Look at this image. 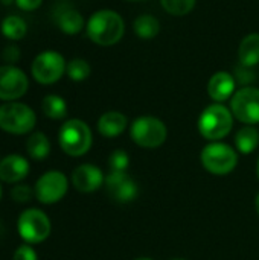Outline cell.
Segmentation results:
<instances>
[{
    "instance_id": "6da1fadb",
    "label": "cell",
    "mask_w": 259,
    "mask_h": 260,
    "mask_svg": "<svg viewBox=\"0 0 259 260\" xmlns=\"http://www.w3.org/2000/svg\"><path fill=\"white\" fill-rule=\"evenodd\" d=\"M122 17L111 9L95 12L87 21V37L99 46H113L124 37Z\"/></svg>"
},
{
    "instance_id": "7a4b0ae2",
    "label": "cell",
    "mask_w": 259,
    "mask_h": 260,
    "mask_svg": "<svg viewBox=\"0 0 259 260\" xmlns=\"http://www.w3.org/2000/svg\"><path fill=\"white\" fill-rule=\"evenodd\" d=\"M197 126L205 139L211 142H218L220 139H224L232 131L234 114L224 105L212 104L203 110V113L198 117Z\"/></svg>"
},
{
    "instance_id": "3957f363",
    "label": "cell",
    "mask_w": 259,
    "mask_h": 260,
    "mask_svg": "<svg viewBox=\"0 0 259 260\" xmlns=\"http://www.w3.org/2000/svg\"><path fill=\"white\" fill-rule=\"evenodd\" d=\"M58 142L61 149L72 155V157H81L89 152L92 148V131L89 125L79 119H70L64 122V125L60 129Z\"/></svg>"
},
{
    "instance_id": "277c9868",
    "label": "cell",
    "mask_w": 259,
    "mask_h": 260,
    "mask_svg": "<svg viewBox=\"0 0 259 260\" xmlns=\"http://www.w3.org/2000/svg\"><path fill=\"white\" fill-rule=\"evenodd\" d=\"M130 136L137 146L156 149L165 143L168 129L160 119L153 116H142L131 123Z\"/></svg>"
},
{
    "instance_id": "5b68a950",
    "label": "cell",
    "mask_w": 259,
    "mask_h": 260,
    "mask_svg": "<svg viewBox=\"0 0 259 260\" xmlns=\"http://www.w3.org/2000/svg\"><path fill=\"white\" fill-rule=\"evenodd\" d=\"M200 158L203 168L214 175H227L238 165L237 151L221 142H212L205 146Z\"/></svg>"
},
{
    "instance_id": "8992f818",
    "label": "cell",
    "mask_w": 259,
    "mask_h": 260,
    "mask_svg": "<svg viewBox=\"0 0 259 260\" xmlns=\"http://www.w3.org/2000/svg\"><path fill=\"white\" fill-rule=\"evenodd\" d=\"M37 117L32 108L21 102L0 105V129L9 134H26L35 126Z\"/></svg>"
},
{
    "instance_id": "52a82bcc",
    "label": "cell",
    "mask_w": 259,
    "mask_h": 260,
    "mask_svg": "<svg viewBox=\"0 0 259 260\" xmlns=\"http://www.w3.org/2000/svg\"><path fill=\"white\" fill-rule=\"evenodd\" d=\"M66 59L61 53L55 50H44L35 56L31 64V72L38 84L50 85L61 79L66 73Z\"/></svg>"
},
{
    "instance_id": "ba28073f",
    "label": "cell",
    "mask_w": 259,
    "mask_h": 260,
    "mask_svg": "<svg viewBox=\"0 0 259 260\" xmlns=\"http://www.w3.org/2000/svg\"><path fill=\"white\" fill-rule=\"evenodd\" d=\"M18 233L29 244H40L50 235V221L38 209H27L18 218Z\"/></svg>"
},
{
    "instance_id": "9c48e42d",
    "label": "cell",
    "mask_w": 259,
    "mask_h": 260,
    "mask_svg": "<svg viewBox=\"0 0 259 260\" xmlns=\"http://www.w3.org/2000/svg\"><path fill=\"white\" fill-rule=\"evenodd\" d=\"M232 114L246 125L259 123V88L243 87L231 101Z\"/></svg>"
},
{
    "instance_id": "30bf717a",
    "label": "cell",
    "mask_w": 259,
    "mask_h": 260,
    "mask_svg": "<svg viewBox=\"0 0 259 260\" xmlns=\"http://www.w3.org/2000/svg\"><path fill=\"white\" fill-rule=\"evenodd\" d=\"M29 87V79L26 73L15 66L0 67V99L6 102H14L26 94Z\"/></svg>"
},
{
    "instance_id": "8fae6325",
    "label": "cell",
    "mask_w": 259,
    "mask_h": 260,
    "mask_svg": "<svg viewBox=\"0 0 259 260\" xmlns=\"http://www.w3.org/2000/svg\"><path fill=\"white\" fill-rule=\"evenodd\" d=\"M69 187L67 178L60 171L46 172L35 184V197L43 204H53L63 200Z\"/></svg>"
},
{
    "instance_id": "7c38bea8",
    "label": "cell",
    "mask_w": 259,
    "mask_h": 260,
    "mask_svg": "<svg viewBox=\"0 0 259 260\" xmlns=\"http://www.w3.org/2000/svg\"><path fill=\"white\" fill-rule=\"evenodd\" d=\"M105 190L108 197L121 204L131 203L137 197V183L127 174V171L122 172H110L105 177Z\"/></svg>"
},
{
    "instance_id": "4fadbf2b",
    "label": "cell",
    "mask_w": 259,
    "mask_h": 260,
    "mask_svg": "<svg viewBox=\"0 0 259 260\" xmlns=\"http://www.w3.org/2000/svg\"><path fill=\"white\" fill-rule=\"evenodd\" d=\"M105 181L104 174L99 168L93 165H81L72 174V183L76 190L90 193L98 190Z\"/></svg>"
},
{
    "instance_id": "5bb4252c",
    "label": "cell",
    "mask_w": 259,
    "mask_h": 260,
    "mask_svg": "<svg viewBox=\"0 0 259 260\" xmlns=\"http://www.w3.org/2000/svg\"><path fill=\"white\" fill-rule=\"evenodd\" d=\"M55 24L67 35H76L84 27V17L69 5H60L53 12Z\"/></svg>"
},
{
    "instance_id": "9a60e30c",
    "label": "cell",
    "mask_w": 259,
    "mask_h": 260,
    "mask_svg": "<svg viewBox=\"0 0 259 260\" xmlns=\"http://www.w3.org/2000/svg\"><path fill=\"white\" fill-rule=\"evenodd\" d=\"M235 78L227 73V72H217L215 75H212V78L209 79L208 84V93L209 96L215 101V102H224L227 101L234 91H235Z\"/></svg>"
},
{
    "instance_id": "2e32d148",
    "label": "cell",
    "mask_w": 259,
    "mask_h": 260,
    "mask_svg": "<svg viewBox=\"0 0 259 260\" xmlns=\"http://www.w3.org/2000/svg\"><path fill=\"white\" fill-rule=\"evenodd\" d=\"M29 172V163L21 155L12 154L0 161V180L6 183H17Z\"/></svg>"
},
{
    "instance_id": "e0dca14e",
    "label": "cell",
    "mask_w": 259,
    "mask_h": 260,
    "mask_svg": "<svg viewBox=\"0 0 259 260\" xmlns=\"http://www.w3.org/2000/svg\"><path fill=\"white\" fill-rule=\"evenodd\" d=\"M127 117L119 111H107L98 120V131L104 137H118L127 128Z\"/></svg>"
},
{
    "instance_id": "ac0fdd59",
    "label": "cell",
    "mask_w": 259,
    "mask_h": 260,
    "mask_svg": "<svg viewBox=\"0 0 259 260\" xmlns=\"http://www.w3.org/2000/svg\"><path fill=\"white\" fill-rule=\"evenodd\" d=\"M238 56L243 66L253 67L259 64V34H249L243 38Z\"/></svg>"
},
{
    "instance_id": "d6986e66",
    "label": "cell",
    "mask_w": 259,
    "mask_h": 260,
    "mask_svg": "<svg viewBox=\"0 0 259 260\" xmlns=\"http://www.w3.org/2000/svg\"><path fill=\"white\" fill-rule=\"evenodd\" d=\"M259 145V131L253 125L243 126L235 134V146L241 154H252Z\"/></svg>"
},
{
    "instance_id": "ffe728a7",
    "label": "cell",
    "mask_w": 259,
    "mask_h": 260,
    "mask_svg": "<svg viewBox=\"0 0 259 260\" xmlns=\"http://www.w3.org/2000/svg\"><path fill=\"white\" fill-rule=\"evenodd\" d=\"M0 30L5 38H8L11 41H18V40L24 38V35L27 34V24L18 15H8L3 18Z\"/></svg>"
},
{
    "instance_id": "44dd1931",
    "label": "cell",
    "mask_w": 259,
    "mask_h": 260,
    "mask_svg": "<svg viewBox=\"0 0 259 260\" xmlns=\"http://www.w3.org/2000/svg\"><path fill=\"white\" fill-rule=\"evenodd\" d=\"M133 29L136 32V35L142 40H151L154 38L159 32H160V23L154 15L150 14H143L139 15L134 20Z\"/></svg>"
},
{
    "instance_id": "7402d4cb",
    "label": "cell",
    "mask_w": 259,
    "mask_h": 260,
    "mask_svg": "<svg viewBox=\"0 0 259 260\" xmlns=\"http://www.w3.org/2000/svg\"><path fill=\"white\" fill-rule=\"evenodd\" d=\"M41 110L49 119L53 120H60L67 116V104L58 94H47L41 102Z\"/></svg>"
},
{
    "instance_id": "603a6c76",
    "label": "cell",
    "mask_w": 259,
    "mask_h": 260,
    "mask_svg": "<svg viewBox=\"0 0 259 260\" xmlns=\"http://www.w3.org/2000/svg\"><path fill=\"white\" fill-rule=\"evenodd\" d=\"M26 149L29 155L35 160H43L50 152V142L43 133H34L26 143Z\"/></svg>"
},
{
    "instance_id": "cb8c5ba5",
    "label": "cell",
    "mask_w": 259,
    "mask_h": 260,
    "mask_svg": "<svg viewBox=\"0 0 259 260\" xmlns=\"http://www.w3.org/2000/svg\"><path fill=\"white\" fill-rule=\"evenodd\" d=\"M66 73L72 81H84L90 75V64L82 58H73L66 67Z\"/></svg>"
},
{
    "instance_id": "d4e9b609",
    "label": "cell",
    "mask_w": 259,
    "mask_h": 260,
    "mask_svg": "<svg viewBox=\"0 0 259 260\" xmlns=\"http://www.w3.org/2000/svg\"><path fill=\"white\" fill-rule=\"evenodd\" d=\"M195 2L197 0H160L163 9L168 12V14H172V15H186L189 14L194 6H195Z\"/></svg>"
},
{
    "instance_id": "484cf974",
    "label": "cell",
    "mask_w": 259,
    "mask_h": 260,
    "mask_svg": "<svg viewBox=\"0 0 259 260\" xmlns=\"http://www.w3.org/2000/svg\"><path fill=\"white\" fill-rule=\"evenodd\" d=\"M108 163H110L111 172H122V171H127V168L130 165V157L124 149H116L110 155Z\"/></svg>"
},
{
    "instance_id": "4316f807",
    "label": "cell",
    "mask_w": 259,
    "mask_h": 260,
    "mask_svg": "<svg viewBox=\"0 0 259 260\" xmlns=\"http://www.w3.org/2000/svg\"><path fill=\"white\" fill-rule=\"evenodd\" d=\"M11 197H12V200L15 203H27L31 200V197H32V190L26 184H18V186L12 187Z\"/></svg>"
},
{
    "instance_id": "83f0119b",
    "label": "cell",
    "mask_w": 259,
    "mask_h": 260,
    "mask_svg": "<svg viewBox=\"0 0 259 260\" xmlns=\"http://www.w3.org/2000/svg\"><path fill=\"white\" fill-rule=\"evenodd\" d=\"M20 56H21V52H20V49H18L15 44L6 46V47L3 49V52H2V58L6 61L8 66H14V64L20 59Z\"/></svg>"
},
{
    "instance_id": "f1b7e54d",
    "label": "cell",
    "mask_w": 259,
    "mask_h": 260,
    "mask_svg": "<svg viewBox=\"0 0 259 260\" xmlns=\"http://www.w3.org/2000/svg\"><path fill=\"white\" fill-rule=\"evenodd\" d=\"M14 260H37V253L29 245H21L15 250Z\"/></svg>"
},
{
    "instance_id": "f546056e",
    "label": "cell",
    "mask_w": 259,
    "mask_h": 260,
    "mask_svg": "<svg viewBox=\"0 0 259 260\" xmlns=\"http://www.w3.org/2000/svg\"><path fill=\"white\" fill-rule=\"evenodd\" d=\"M250 69H252V67L243 66V64L237 67L235 75H237V78H238V81H240L241 84H249V82L253 81L255 75H253V70H250Z\"/></svg>"
},
{
    "instance_id": "4dcf8cb0",
    "label": "cell",
    "mask_w": 259,
    "mask_h": 260,
    "mask_svg": "<svg viewBox=\"0 0 259 260\" xmlns=\"http://www.w3.org/2000/svg\"><path fill=\"white\" fill-rule=\"evenodd\" d=\"M43 0H15L17 8L21 11H35L41 6Z\"/></svg>"
},
{
    "instance_id": "1f68e13d",
    "label": "cell",
    "mask_w": 259,
    "mask_h": 260,
    "mask_svg": "<svg viewBox=\"0 0 259 260\" xmlns=\"http://www.w3.org/2000/svg\"><path fill=\"white\" fill-rule=\"evenodd\" d=\"M255 207H256V212H258L259 215V193L256 195V198H255Z\"/></svg>"
},
{
    "instance_id": "d6a6232c",
    "label": "cell",
    "mask_w": 259,
    "mask_h": 260,
    "mask_svg": "<svg viewBox=\"0 0 259 260\" xmlns=\"http://www.w3.org/2000/svg\"><path fill=\"white\" fill-rule=\"evenodd\" d=\"M12 2H15V0H2V3H3V5H11Z\"/></svg>"
},
{
    "instance_id": "836d02e7",
    "label": "cell",
    "mask_w": 259,
    "mask_h": 260,
    "mask_svg": "<svg viewBox=\"0 0 259 260\" xmlns=\"http://www.w3.org/2000/svg\"><path fill=\"white\" fill-rule=\"evenodd\" d=\"M134 260H153V259H150V257H137V259H134Z\"/></svg>"
},
{
    "instance_id": "e575fe53",
    "label": "cell",
    "mask_w": 259,
    "mask_h": 260,
    "mask_svg": "<svg viewBox=\"0 0 259 260\" xmlns=\"http://www.w3.org/2000/svg\"><path fill=\"white\" fill-rule=\"evenodd\" d=\"M256 175H258V178H259V158H258V165H256Z\"/></svg>"
},
{
    "instance_id": "d590c367",
    "label": "cell",
    "mask_w": 259,
    "mask_h": 260,
    "mask_svg": "<svg viewBox=\"0 0 259 260\" xmlns=\"http://www.w3.org/2000/svg\"><path fill=\"white\" fill-rule=\"evenodd\" d=\"M128 2H142V0H128Z\"/></svg>"
},
{
    "instance_id": "8d00e7d4",
    "label": "cell",
    "mask_w": 259,
    "mask_h": 260,
    "mask_svg": "<svg viewBox=\"0 0 259 260\" xmlns=\"http://www.w3.org/2000/svg\"><path fill=\"white\" fill-rule=\"evenodd\" d=\"M0 198H2V187H0Z\"/></svg>"
},
{
    "instance_id": "74e56055",
    "label": "cell",
    "mask_w": 259,
    "mask_h": 260,
    "mask_svg": "<svg viewBox=\"0 0 259 260\" xmlns=\"http://www.w3.org/2000/svg\"><path fill=\"white\" fill-rule=\"evenodd\" d=\"M171 260H186V259H171Z\"/></svg>"
},
{
    "instance_id": "f35d334b",
    "label": "cell",
    "mask_w": 259,
    "mask_h": 260,
    "mask_svg": "<svg viewBox=\"0 0 259 260\" xmlns=\"http://www.w3.org/2000/svg\"><path fill=\"white\" fill-rule=\"evenodd\" d=\"M0 233H2V227H0Z\"/></svg>"
},
{
    "instance_id": "ab89813d",
    "label": "cell",
    "mask_w": 259,
    "mask_h": 260,
    "mask_svg": "<svg viewBox=\"0 0 259 260\" xmlns=\"http://www.w3.org/2000/svg\"><path fill=\"white\" fill-rule=\"evenodd\" d=\"M0 161H2V160H0Z\"/></svg>"
}]
</instances>
